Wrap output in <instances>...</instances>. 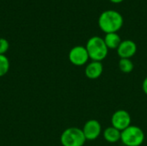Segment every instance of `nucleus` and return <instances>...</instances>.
Wrapping results in <instances>:
<instances>
[{
	"label": "nucleus",
	"instance_id": "1",
	"mask_svg": "<svg viewBox=\"0 0 147 146\" xmlns=\"http://www.w3.org/2000/svg\"><path fill=\"white\" fill-rule=\"evenodd\" d=\"M122 15L115 9H107L101 13L98 18V25L105 34L117 33L123 26Z\"/></svg>",
	"mask_w": 147,
	"mask_h": 146
},
{
	"label": "nucleus",
	"instance_id": "2",
	"mask_svg": "<svg viewBox=\"0 0 147 146\" xmlns=\"http://www.w3.org/2000/svg\"><path fill=\"white\" fill-rule=\"evenodd\" d=\"M85 47L91 61L102 62L107 58L109 53V48L107 47L103 38L97 35L90 37L87 40Z\"/></svg>",
	"mask_w": 147,
	"mask_h": 146
},
{
	"label": "nucleus",
	"instance_id": "15",
	"mask_svg": "<svg viewBox=\"0 0 147 146\" xmlns=\"http://www.w3.org/2000/svg\"><path fill=\"white\" fill-rule=\"evenodd\" d=\"M142 90H143V92L147 96V76L145 77V79L143 80V83H142Z\"/></svg>",
	"mask_w": 147,
	"mask_h": 146
},
{
	"label": "nucleus",
	"instance_id": "8",
	"mask_svg": "<svg viewBox=\"0 0 147 146\" xmlns=\"http://www.w3.org/2000/svg\"><path fill=\"white\" fill-rule=\"evenodd\" d=\"M116 52L120 59H132L137 52V45L132 40H121Z\"/></svg>",
	"mask_w": 147,
	"mask_h": 146
},
{
	"label": "nucleus",
	"instance_id": "12",
	"mask_svg": "<svg viewBox=\"0 0 147 146\" xmlns=\"http://www.w3.org/2000/svg\"><path fill=\"white\" fill-rule=\"evenodd\" d=\"M118 65H119L120 71L126 74L131 73L134 68V62L132 61L131 59H120Z\"/></svg>",
	"mask_w": 147,
	"mask_h": 146
},
{
	"label": "nucleus",
	"instance_id": "13",
	"mask_svg": "<svg viewBox=\"0 0 147 146\" xmlns=\"http://www.w3.org/2000/svg\"><path fill=\"white\" fill-rule=\"evenodd\" d=\"M10 64L6 55L0 54V77L5 76L9 71Z\"/></svg>",
	"mask_w": 147,
	"mask_h": 146
},
{
	"label": "nucleus",
	"instance_id": "5",
	"mask_svg": "<svg viewBox=\"0 0 147 146\" xmlns=\"http://www.w3.org/2000/svg\"><path fill=\"white\" fill-rule=\"evenodd\" d=\"M69 61L75 66H84L89 63L90 57L87 49L84 46H73L68 53Z\"/></svg>",
	"mask_w": 147,
	"mask_h": 146
},
{
	"label": "nucleus",
	"instance_id": "14",
	"mask_svg": "<svg viewBox=\"0 0 147 146\" xmlns=\"http://www.w3.org/2000/svg\"><path fill=\"white\" fill-rule=\"evenodd\" d=\"M9 48V41L4 38H0V54L5 55Z\"/></svg>",
	"mask_w": 147,
	"mask_h": 146
},
{
	"label": "nucleus",
	"instance_id": "11",
	"mask_svg": "<svg viewBox=\"0 0 147 146\" xmlns=\"http://www.w3.org/2000/svg\"><path fill=\"white\" fill-rule=\"evenodd\" d=\"M104 42L107 46V47L109 49H115L116 50L118 46H120L121 42V38L118 34V33H109L105 34V36L103 38Z\"/></svg>",
	"mask_w": 147,
	"mask_h": 146
},
{
	"label": "nucleus",
	"instance_id": "6",
	"mask_svg": "<svg viewBox=\"0 0 147 146\" xmlns=\"http://www.w3.org/2000/svg\"><path fill=\"white\" fill-rule=\"evenodd\" d=\"M131 125V115L125 109H118L111 116V126L121 132H122Z\"/></svg>",
	"mask_w": 147,
	"mask_h": 146
},
{
	"label": "nucleus",
	"instance_id": "10",
	"mask_svg": "<svg viewBox=\"0 0 147 146\" xmlns=\"http://www.w3.org/2000/svg\"><path fill=\"white\" fill-rule=\"evenodd\" d=\"M102 137L105 141L110 144H115L121 141V132L118 129L115 128L114 126H109L102 131Z\"/></svg>",
	"mask_w": 147,
	"mask_h": 146
},
{
	"label": "nucleus",
	"instance_id": "9",
	"mask_svg": "<svg viewBox=\"0 0 147 146\" xmlns=\"http://www.w3.org/2000/svg\"><path fill=\"white\" fill-rule=\"evenodd\" d=\"M103 72V65L99 61H90L85 65L84 74L87 78L96 80L99 78Z\"/></svg>",
	"mask_w": 147,
	"mask_h": 146
},
{
	"label": "nucleus",
	"instance_id": "3",
	"mask_svg": "<svg viewBox=\"0 0 147 146\" xmlns=\"http://www.w3.org/2000/svg\"><path fill=\"white\" fill-rule=\"evenodd\" d=\"M146 139L144 131L138 126L131 125L121 132V142L125 146H140Z\"/></svg>",
	"mask_w": 147,
	"mask_h": 146
},
{
	"label": "nucleus",
	"instance_id": "16",
	"mask_svg": "<svg viewBox=\"0 0 147 146\" xmlns=\"http://www.w3.org/2000/svg\"><path fill=\"white\" fill-rule=\"evenodd\" d=\"M112 3H121L123 0H110Z\"/></svg>",
	"mask_w": 147,
	"mask_h": 146
},
{
	"label": "nucleus",
	"instance_id": "4",
	"mask_svg": "<svg viewBox=\"0 0 147 146\" xmlns=\"http://www.w3.org/2000/svg\"><path fill=\"white\" fill-rule=\"evenodd\" d=\"M86 141L82 129L75 126L66 128L60 136V143L63 146H84Z\"/></svg>",
	"mask_w": 147,
	"mask_h": 146
},
{
	"label": "nucleus",
	"instance_id": "7",
	"mask_svg": "<svg viewBox=\"0 0 147 146\" xmlns=\"http://www.w3.org/2000/svg\"><path fill=\"white\" fill-rule=\"evenodd\" d=\"M82 131L84 133L86 140L89 141L97 139L100 137V135L102 133V128L101 123L95 119L87 120L84 123Z\"/></svg>",
	"mask_w": 147,
	"mask_h": 146
}]
</instances>
